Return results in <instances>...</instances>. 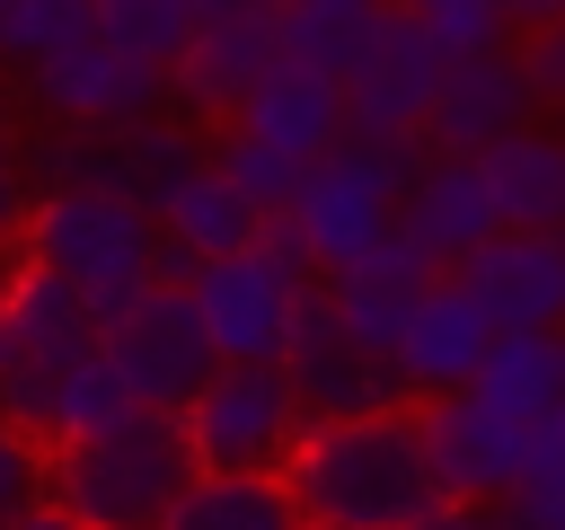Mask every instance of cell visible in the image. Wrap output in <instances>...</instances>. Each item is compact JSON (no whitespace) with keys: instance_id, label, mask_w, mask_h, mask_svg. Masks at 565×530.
<instances>
[{"instance_id":"3","label":"cell","mask_w":565,"mask_h":530,"mask_svg":"<svg viewBox=\"0 0 565 530\" xmlns=\"http://www.w3.org/2000/svg\"><path fill=\"white\" fill-rule=\"evenodd\" d=\"M415 159H424V132H380V141L344 132L335 150H318L300 168V194L282 212H291V230H300V247H309L318 274H344V265H362V256L388 247L397 186L415 177Z\"/></svg>"},{"instance_id":"1","label":"cell","mask_w":565,"mask_h":530,"mask_svg":"<svg viewBox=\"0 0 565 530\" xmlns=\"http://www.w3.org/2000/svg\"><path fill=\"white\" fill-rule=\"evenodd\" d=\"M282 486L300 504V521H353V530H406L415 512L441 504L433 468H424V433H415V398L371 406V415H309Z\"/></svg>"},{"instance_id":"34","label":"cell","mask_w":565,"mask_h":530,"mask_svg":"<svg viewBox=\"0 0 565 530\" xmlns=\"http://www.w3.org/2000/svg\"><path fill=\"white\" fill-rule=\"evenodd\" d=\"M406 530H503V521H494V512H477V504H450V495H441V504H433V512H415Z\"/></svg>"},{"instance_id":"17","label":"cell","mask_w":565,"mask_h":530,"mask_svg":"<svg viewBox=\"0 0 565 530\" xmlns=\"http://www.w3.org/2000/svg\"><path fill=\"white\" fill-rule=\"evenodd\" d=\"M106 141H88V150H62L53 159V186H97V194H124V203H159L194 159H203V141H194V124H159V115H132V124H97Z\"/></svg>"},{"instance_id":"7","label":"cell","mask_w":565,"mask_h":530,"mask_svg":"<svg viewBox=\"0 0 565 530\" xmlns=\"http://www.w3.org/2000/svg\"><path fill=\"white\" fill-rule=\"evenodd\" d=\"M300 292H309V283L282 274V265L256 256V247L194 256V274H185V300H194V327H203L212 362H282Z\"/></svg>"},{"instance_id":"21","label":"cell","mask_w":565,"mask_h":530,"mask_svg":"<svg viewBox=\"0 0 565 530\" xmlns=\"http://www.w3.org/2000/svg\"><path fill=\"white\" fill-rule=\"evenodd\" d=\"M468 389L521 424H539L556 398H565V327H494L486 362L468 371Z\"/></svg>"},{"instance_id":"28","label":"cell","mask_w":565,"mask_h":530,"mask_svg":"<svg viewBox=\"0 0 565 530\" xmlns=\"http://www.w3.org/2000/svg\"><path fill=\"white\" fill-rule=\"evenodd\" d=\"M79 35H88V0H0V53L9 62H44Z\"/></svg>"},{"instance_id":"29","label":"cell","mask_w":565,"mask_h":530,"mask_svg":"<svg viewBox=\"0 0 565 530\" xmlns=\"http://www.w3.org/2000/svg\"><path fill=\"white\" fill-rule=\"evenodd\" d=\"M424 26H433V44L441 53H477V44H512V18L494 9V0H406Z\"/></svg>"},{"instance_id":"37","label":"cell","mask_w":565,"mask_h":530,"mask_svg":"<svg viewBox=\"0 0 565 530\" xmlns=\"http://www.w3.org/2000/svg\"><path fill=\"white\" fill-rule=\"evenodd\" d=\"M539 424H556V433H565V398H556V406H547V415H539Z\"/></svg>"},{"instance_id":"16","label":"cell","mask_w":565,"mask_h":530,"mask_svg":"<svg viewBox=\"0 0 565 530\" xmlns=\"http://www.w3.org/2000/svg\"><path fill=\"white\" fill-rule=\"evenodd\" d=\"M486 344H494V318L477 309V292L459 274H424V292L406 300V327H397L388 362H397L406 398H433V389H468V371L486 362Z\"/></svg>"},{"instance_id":"33","label":"cell","mask_w":565,"mask_h":530,"mask_svg":"<svg viewBox=\"0 0 565 530\" xmlns=\"http://www.w3.org/2000/svg\"><path fill=\"white\" fill-rule=\"evenodd\" d=\"M26 203H35V194H26V177H18V159L0 150V247H18V221H26Z\"/></svg>"},{"instance_id":"39","label":"cell","mask_w":565,"mask_h":530,"mask_svg":"<svg viewBox=\"0 0 565 530\" xmlns=\"http://www.w3.org/2000/svg\"><path fill=\"white\" fill-rule=\"evenodd\" d=\"M9 265H18V247H0V292H9Z\"/></svg>"},{"instance_id":"8","label":"cell","mask_w":565,"mask_h":530,"mask_svg":"<svg viewBox=\"0 0 565 530\" xmlns=\"http://www.w3.org/2000/svg\"><path fill=\"white\" fill-rule=\"evenodd\" d=\"M282 380H291L300 415H371V406H397V398H406L397 362H388V353H371V344L327 309V292H318V283H309V292H300V309H291Z\"/></svg>"},{"instance_id":"40","label":"cell","mask_w":565,"mask_h":530,"mask_svg":"<svg viewBox=\"0 0 565 530\" xmlns=\"http://www.w3.org/2000/svg\"><path fill=\"white\" fill-rule=\"evenodd\" d=\"M0 150H9V97H0Z\"/></svg>"},{"instance_id":"26","label":"cell","mask_w":565,"mask_h":530,"mask_svg":"<svg viewBox=\"0 0 565 530\" xmlns=\"http://www.w3.org/2000/svg\"><path fill=\"white\" fill-rule=\"evenodd\" d=\"M212 168L256 203V212H282L291 194H300V168L309 159H291V150H274V141H256V132H238V124H221V141H212Z\"/></svg>"},{"instance_id":"25","label":"cell","mask_w":565,"mask_h":530,"mask_svg":"<svg viewBox=\"0 0 565 530\" xmlns=\"http://www.w3.org/2000/svg\"><path fill=\"white\" fill-rule=\"evenodd\" d=\"M88 26L106 35V44H124V53H141V62H177V44L194 35V0H88Z\"/></svg>"},{"instance_id":"13","label":"cell","mask_w":565,"mask_h":530,"mask_svg":"<svg viewBox=\"0 0 565 530\" xmlns=\"http://www.w3.org/2000/svg\"><path fill=\"white\" fill-rule=\"evenodd\" d=\"M530 115H539V106H530V88H521V71H512V44H477V53H441L415 132H424V150L477 159L494 132H512V124H530Z\"/></svg>"},{"instance_id":"30","label":"cell","mask_w":565,"mask_h":530,"mask_svg":"<svg viewBox=\"0 0 565 530\" xmlns=\"http://www.w3.org/2000/svg\"><path fill=\"white\" fill-rule=\"evenodd\" d=\"M512 71L530 88V106H565V18H539L512 35Z\"/></svg>"},{"instance_id":"31","label":"cell","mask_w":565,"mask_h":530,"mask_svg":"<svg viewBox=\"0 0 565 530\" xmlns=\"http://www.w3.org/2000/svg\"><path fill=\"white\" fill-rule=\"evenodd\" d=\"M35 495H44V433H26V424L0 415V521L18 504H35Z\"/></svg>"},{"instance_id":"32","label":"cell","mask_w":565,"mask_h":530,"mask_svg":"<svg viewBox=\"0 0 565 530\" xmlns=\"http://www.w3.org/2000/svg\"><path fill=\"white\" fill-rule=\"evenodd\" d=\"M0 530H88V521H79V512H71L62 495H35V504H18V512H9Z\"/></svg>"},{"instance_id":"15","label":"cell","mask_w":565,"mask_h":530,"mask_svg":"<svg viewBox=\"0 0 565 530\" xmlns=\"http://www.w3.org/2000/svg\"><path fill=\"white\" fill-rule=\"evenodd\" d=\"M486 230H494V203H486L477 159H459V150L415 159V177L397 186V230H388V239H397L424 274H450Z\"/></svg>"},{"instance_id":"2","label":"cell","mask_w":565,"mask_h":530,"mask_svg":"<svg viewBox=\"0 0 565 530\" xmlns=\"http://www.w3.org/2000/svg\"><path fill=\"white\" fill-rule=\"evenodd\" d=\"M185 477H194V451L177 406H124L88 433L44 442V495H62L88 530H159Z\"/></svg>"},{"instance_id":"20","label":"cell","mask_w":565,"mask_h":530,"mask_svg":"<svg viewBox=\"0 0 565 530\" xmlns=\"http://www.w3.org/2000/svg\"><path fill=\"white\" fill-rule=\"evenodd\" d=\"M300 504L282 468H194L185 495L159 512V530H291Z\"/></svg>"},{"instance_id":"23","label":"cell","mask_w":565,"mask_h":530,"mask_svg":"<svg viewBox=\"0 0 565 530\" xmlns=\"http://www.w3.org/2000/svg\"><path fill=\"white\" fill-rule=\"evenodd\" d=\"M150 221H159V239H177L185 256H221V247H247V230H256V203L212 168V159H194L159 203H150Z\"/></svg>"},{"instance_id":"27","label":"cell","mask_w":565,"mask_h":530,"mask_svg":"<svg viewBox=\"0 0 565 530\" xmlns=\"http://www.w3.org/2000/svg\"><path fill=\"white\" fill-rule=\"evenodd\" d=\"M132 406V389L115 380V362L88 344L71 371H62V389H53V406H44V442H62V433H88V424H106V415H124Z\"/></svg>"},{"instance_id":"22","label":"cell","mask_w":565,"mask_h":530,"mask_svg":"<svg viewBox=\"0 0 565 530\" xmlns=\"http://www.w3.org/2000/svg\"><path fill=\"white\" fill-rule=\"evenodd\" d=\"M318 292H327V309H335L371 353H388L397 327H406V300L424 292V265L388 239L380 256H362V265H344V274H318Z\"/></svg>"},{"instance_id":"14","label":"cell","mask_w":565,"mask_h":530,"mask_svg":"<svg viewBox=\"0 0 565 530\" xmlns=\"http://www.w3.org/2000/svg\"><path fill=\"white\" fill-rule=\"evenodd\" d=\"M450 274L494 327H565V230H486Z\"/></svg>"},{"instance_id":"35","label":"cell","mask_w":565,"mask_h":530,"mask_svg":"<svg viewBox=\"0 0 565 530\" xmlns=\"http://www.w3.org/2000/svg\"><path fill=\"white\" fill-rule=\"evenodd\" d=\"M494 9L512 18V35H521V26H539V18H565V0H494Z\"/></svg>"},{"instance_id":"5","label":"cell","mask_w":565,"mask_h":530,"mask_svg":"<svg viewBox=\"0 0 565 530\" xmlns=\"http://www.w3.org/2000/svg\"><path fill=\"white\" fill-rule=\"evenodd\" d=\"M177 415H185L194 468H282L300 424H309L291 380H282V362H212L203 389Z\"/></svg>"},{"instance_id":"19","label":"cell","mask_w":565,"mask_h":530,"mask_svg":"<svg viewBox=\"0 0 565 530\" xmlns=\"http://www.w3.org/2000/svg\"><path fill=\"white\" fill-rule=\"evenodd\" d=\"M477 177H486L494 230H565V132L512 124L477 150Z\"/></svg>"},{"instance_id":"41","label":"cell","mask_w":565,"mask_h":530,"mask_svg":"<svg viewBox=\"0 0 565 530\" xmlns=\"http://www.w3.org/2000/svg\"><path fill=\"white\" fill-rule=\"evenodd\" d=\"M265 9H282V0H265Z\"/></svg>"},{"instance_id":"12","label":"cell","mask_w":565,"mask_h":530,"mask_svg":"<svg viewBox=\"0 0 565 530\" xmlns=\"http://www.w3.org/2000/svg\"><path fill=\"white\" fill-rule=\"evenodd\" d=\"M433 71H441L433 26H424L406 0H388L371 53H362L353 80H344V132H371V141H380V132H415V124H424V97H433Z\"/></svg>"},{"instance_id":"18","label":"cell","mask_w":565,"mask_h":530,"mask_svg":"<svg viewBox=\"0 0 565 530\" xmlns=\"http://www.w3.org/2000/svg\"><path fill=\"white\" fill-rule=\"evenodd\" d=\"M221 124H238V132H256V141H274V150H291V159H318V150H335V141H344V88H335L327 71H309V62L274 53Z\"/></svg>"},{"instance_id":"11","label":"cell","mask_w":565,"mask_h":530,"mask_svg":"<svg viewBox=\"0 0 565 530\" xmlns=\"http://www.w3.org/2000/svg\"><path fill=\"white\" fill-rule=\"evenodd\" d=\"M274 53H282V26H274V9H265V0L212 9V18H194V35H185V44H177V62H168V97H177L194 124H221Z\"/></svg>"},{"instance_id":"36","label":"cell","mask_w":565,"mask_h":530,"mask_svg":"<svg viewBox=\"0 0 565 530\" xmlns=\"http://www.w3.org/2000/svg\"><path fill=\"white\" fill-rule=\"evenodd\" d=\"M212 9H238V0H194V18H212Z\"/></svg>"},{"instance_id":"24","label":"cell","mask_w":565,"mask_h":530,"mask_svg":"<svg viewBox=\"0 0 565 530\" xmlns=\"http://www.w3.org/2000/svg\"><path fill=\"white\" fill-rule=\"evenodd\" d=\"M380 9H388V0H282L274 26H282V53H291V62L327 71V80L344 88L353 62H362L371 35H380Z\"/></svg>"},{"instance_id":"4","label":"cell","mask_w":565,"mask_h":530,"mask_svg":"<svg viewBox=\"0 0 565 530\" xmlns=\"http://www.w3.org/2000/svg\"><path fill=\"white\" fill-rule=\"evenodd\" d=\"M18 256L53 265L97 318L115 300H132L150 283V256H159V221L124 194H97V186H53L44 203H26L18 221Z\"/></svg>"},{"instance_id":"10","label":"cell","mask_w":565,"mask_h":530,"mask_svg":"<svg viewBox=\"0 0 565 530\" xmlns=\"http://www.w3.org/2000/svg\"><path fill=\"white\" fill-rule=\"evenodd\" d=\"M26 88H35V106L44 115H62V124H132V115H159L168 106V71L159 62H141V53H124V44H106L97 26L79 35V44H62V53H44V62H26Z\"/></svg>"},{"instance_id":"9","label":"cell","mask_w":565,"mask_h":530,"mask_svg":"<svg viewBox=\"0 0 565 530\" xmlns=\"http://www.w3.org/2000/svg\"><path fill=\"white\" fill-rule=\"evenodd\" d=\"M415 433H424V468L450 504H494L512 477H521V451H530V424L486 406L477 389H433L415 398Z\"/></svg>"},{"instance_id":"6","label":"cell","mask_w":565,"mask_h":530,"mask_svg":"<svg viewBox=\"0 0 565 530\" xmlns=\"http://www.w3.org/2000/svg\"><path fill=\"white\" fill-rule=\"evenodd\" d=\"M97 353L115 362V380L132 389V406H185L203 389V371H212V344L194 327L185 283H159V274L97 318Z\"/></svg>"},{"instance_id":"38","label":"cell","mask_w":565,"mask_h":530,"mask_svg":"<svg viewBox=\"0 0 565 530\" xmlns=\"http://www.w3.org/2000/svg\"><path fill=\"white\" fill-rule=\"evenodd\" d=\"M291 530H353V521H291Z\"/></svg>"}]
</instances>
